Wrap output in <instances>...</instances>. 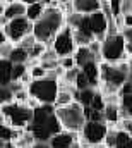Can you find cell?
Listing matches in <instances>:
<instances>
[{
  "instance_id": "obj_1",
  "label": "cell",
  "mask_w": 132,
  "mask_h": 148,
  "mask_svg": "<svg viewBox=\"0 0 132 148\" xmlns=\"http://www.w3.org/2000/svg\"><path fill=\"white\" fill-rule=\"evenodd\" d=\"M62 122L57 115V109L52 103H41L39 107L34 109L33 121L28 127V131H31L36 138V141H50L52 136H55L57 133H60Z\"/></svg>"
},
{
  "instance_id": "obj_2",
  "label": "cell",
  "mask_w": 132,
  "mask_h": 148,
  "mask_svg": "<svg viewBox=\"0 0 132 148\" xmlns=\"http://www.w3.org/2000/svg\"><path fill=\"white\" fill-rule=\"evenodd\" d=\"M67 14L64 12L62 7H46L45 14L34 23V36L38 38V41L52 45V41L55 36L60 33V29L67 24L65 21Z\"/></svg>"
},
{
  "instance_id": "obj_3",
  "label": "cell",
  "mask_w": 132,
  "mask_h": 148,
  "mask_svg": "<svg viewBox=\"0 0 132 148\" xmlns=\"http://www.w3.org/2000/svg\"><path fill=\"white\" fill-rule=\"evenodd\" d=\"M131 79L129 60H122L118 64L101 62V90L103 93H120V88Z\"/></svg>"
},
{
  "instance_id": "obj_4",
  "label": "cell",
  "mask_w": 132,
  "mask_h": 148,
  "mask_svg": "<svg viewBox=\"0 0 132 148\" xmlns=\"http://www.w3.org/2000/svg\"><path fill=\"white\" fill-rule=\"evenodd\" d=\"M33 115L34 109L29 103H22V102H12L7 105H2L0 109V121L12 127L28 129L33 121Z\"/></svg>"
},
{
  "instance_id": "obj_5",
  "label": "cell",
  "mask_w": 132,
  "mask_h": 148,
  "mask_svg": "<svg viewBox=\"0 0 132 148\" xmlns=\"http://www.w3.org/2000/svg\"><path fill=\"white\" fill-rule=\"evenodd\" d=\"M101 59L103 62H110V64H118L122 60L131 59L127 53V41L122 33L106 35L101 47Z\"/></svg>"
},
{
  "instance_id": "obj_6",
  "label": "cell",
  "mask_w": 132,
  "mask_h": 148,
  "mask_svg": "<svg viewBox=\"0 0 132 148\" xmlns=\"http://www.w3.org/2000/svg\"><path fill=\"white\" fill-rule=\"evenodd\" d=\"M29 95L34 97L39 103H55L59 90H60V81L59 79H52L48 76L39 77V79H33L28 84Z\"/></svg>"
},
{
  "instance_id": "obj_7",
  "label": "cell",
  "mask_w": 132,
  "mask_h": 148,
  "mask_svg": "<svg viewBox=\"0 0 132 148\" xmlns=\"http://www.w3.org/2000/svg\"><path fill=\"white\" fill-rule=\"evenodd\" d=\"M57 115L62 122V127L67 129V131H74V133H81L86 121H88L86 114H84V107L79 102H72L65 107H59Z\"/></svg>"
},
{
  "instance_id": "obj_8",
  "label": "cell",
  "mask_w": 132,
  "mask_h": 148,
  "mask_svg": "<svg viewBox=\"0 0 132 148\" xmlns=\"http://www.w3.org/2000/svg\"><path fill=\"white\" fill-rule=\"evenodd\" d=\"M34 29V23L29 21L26 16H21V17H16V19H10L3 28H0V31H3L7 38L12 41V43H19L21 40L28 35H31Z\"/></svg>"
},
{
  "instance_id": "obj_9",
  "label": "cell",
  "mask_w": 132,
  "mask_h": 148,
  "mask_svg": "<svg viewBox=\"0 0 132 148\" xmlns=\"http://www.w3.org/2000/svg\"><path fill=\"white\" fill-rule=\"evenodd\" d=\"M50 47L59 53L60 59L67 57V55H74L76 50H77V43H76V38H74V29L69 24H65L60 29V33L55 36V40L52 41Z\"/></svg>"
},
{
  "instance_id": "obj_10",
  "label": "cell",
  "mask_w": 132,
  "mask_h": 148,
  "mask_svg": "<svg viewBox=\"0 0 132 148\" xmlns=\"http://www.w3.org/2000/svg\"><path fill=\"white\" fill-rule=\"evenodd\" d=\"M108 124L105 121H86L82 131L79 133L81 134V140L89 143V145H95V143H101L105 141V136L108 133Z\"/></svg>"
},
{
  "instance_id": "obj_11",
  "label": "cell",
  "mask_w": 132,
  "mask_h": 148,
  "mask_svg": "<svg viewBox=\"0 0 132 148\" xmlns=\"http://www.w3.org/2000/svg\"><path fill=\"white\" fill-rule=\"evenodd\" d=\"M108 17L103 10H98V12H93L89 16H86V26L88 29L93 33V36L98 38V40H105L106 35H108Z\"/></svg>"
},
{
  "instance_id": "obj_12",
  "label": "cell",
  "mask_w": 132,
  "mask_h": 148,
  "mask_svg": "<svg viewBox=\"0 0 132 148\" xmlns=\"http://www.w3.org/2000/svg\"><path fill=\"white\" fill-rule=\"evenodd\" d=\"M79 140H81V134L79 133L62 129L60 133H57L55 136H52V140L48 143H50L52 148H70L72 145H76Z\"/></svg>"
},
{
  "instance_id": "obj_13",
  "label": "cell",
  "mask_w": 132,
  "mask_h": 148,
  "mask_svg": "<svg viewBox=\"0 0 132 148\" xmlns=\"http://www.w3.org/2000/svg\"><path fill=\"white\" fill-rule=\"evenodd\" d=\"M81 71H82L84 76L88 77L89 86H93V88H96V90L101 86V62L91 60V62L84 64V66L81 67Z\"/></svg>"
},
{
  "instance_id": "obj_14",
  "label": "cell",
  "mask_w": 132,
  "mask_h": 148,
  "mask_svg": "<svg viewBox=\"0 0 132 148\" xmlns=\"http://www.w3.org/2000/svg\"><path fill=\"white\" fill-rule=\"evenodd\" d=\"M103 117L105 122L108 126L118 127L122 122V110H120V103H106L103 109Z\"/></svg>"
},
{
  "instance_id": "obj_15",
  "label": "cell",
  "mask_w": 132,
  "mask_h": 148,
  "mask_svg": "<svg viewBox=\"0 0 132 148\" xmlns=\"http://www.w3.org/2000/svg\"><path fill=\"white\" fill-rule=\"evenodd\" d=\"M101 5H103V0H74L72 2L74 12H79L84 16H89L93 12L101 10Z\"/></svg>"
},
{
  "instance_id": "obj_16",
  "label": "cell",
  "mask_w": 132,
  "mask_h": 148,
  "mask_svg": "<svg viewBox=\"0 0 132 148\" xmlns=\"http://www.w3.org/2000/svg\"><path fill=\"white\" fill-rule=\"evenodd\" d=\"M26 10H28V3H24V2H21V0H16V2L7 3V7H5L3 12H0V14H3V16L10 21V19L26 16Z\"/></svg>"
},
{
  "instance_id": "obj_17",
  "label": "cell",
  "mask_w": 132,
  "mask_h": 148,
  "mask_svg": "<svg viewBox=\"0 0 132 148\" xmlns=\"http://www.w3.org/2000/svg\"><path fill=\"white\" fill-rule=\"evenodd\" d=\"M9 60L12 64H28L31 60L29 50H26L24 47H21L19 43H16L14 48H12V52H10V55H9Z\"/></svg>"
},
{
  "instance_id": "obj_18",
  "label": "cell",
  "mask_w": 132,
  "mask_h": 148,
  "mask_svg": "<svg viewBox=\"0 0 132 148\" xmlns=\"http://www.w3.org/2000/svg\"><path fill=\"white\" fill-rule=\"evenodd\" d=\"M74 59H76V62H77L79 67H82L84 64H88V62H91V60H98L96 55L89 50L88 45H84V47H77V50H76V53H74Z\"/></svg>"
},
{
  "instance_id": "obj_19",
  "label": "cell",
  "mask_w": 132,
  "mask_h": 148,
  "mask_svg": "<svg viewBox=\"0 0 132 148\" xmlns=\"http://www.w3.org/2000/svg\"><path fill=\"white\" fill-rule=\"evenodd\" d=\"M96 91L98 90L93 88V86H89L86 90H76V102H79L82 107H89L93 98H95V95H96Z\"/></svg>"
},
{
  "instance_id": "obj_20",
  "label": "cell",
  "mask_w": 132,
  "mask_h": 148,
  "mask_svg": "<svg viewBox=\"0 0 132 148\" xmlns=\"http://www.w3.org/2000/svg\"><path fill=\"white\" fill-rule=\"evenodd\" d=\"M12 67H14V64L9 59L0 60V83H2V86H9L12 83Z\"/></svg>"
},
{
  "instance_id": "obj_21",
  "label": "cell",
  "mask_w": 132,
  "mask_h": 148,
  "mask_svg": "<svg viewBox=\"0 0 132 148\" xmlns=\"http://www.w3.org/2000/svg\"><path fill=\"white\" fill-rule=\"evenodd\" d=\"M46 10V5L45 2H33V3H28V10H26V17L29 21L36 23Z\"/></svg>"
},
{
  "instance_id": "obj_22",
  "label": "cell",
  "mask_w": 132,
  "mask_h": 148,
  "mask_svg": "<svg viewBox=\"0 0 132 148\" xmlns=\"http://www.w3.org/2000/svg\"><path fill=\"white\" fill-rule=\"evenodd\" d=\"M120 110L122 119L132 117V93H120Z\"/></svg>"
},
{
  "instance_id": "obj_23",
  "label": "cell",
  "mask_w": 132,
  "mask_h": 148,
  "mask_svg": "<svg viewBox=\"0 0 132 148\" xmlns=\"http://www.w3.org/2000/svg\"><path fill=\"white\" fill-rule=\"evenodd\" d=\"M113 148H132V136L118 127V136H117V145Z\"/></svg>"
},
{
  "instance_id": "obj_24",
  "label": "cell",
  "mask_w": 132,
  "mask_h": 148,
  "mask_svg": "<svg viewBox=\"0 0 132 148\" xmlns=\"http://www.w3.org/2000/svg\"><path fill=\"white\" fill-rule=\"evenodd\" d=\"M81 73V67H74V69H67L64 76H62V79H60V83L62 84H69V86H74L76 84V79H77V76ZM76 88V86H74Z\"/></svg>"
},
{
  "instance_id": "obj_25",
  "label": "cell",
  "mask_w": 132,
  "mask_h": 148,
  "mask_svg": "<svg viewBox=\"0 0 132 148\" xmlns=\"http://www.w3.org/2000/svg\"><path fill=\"white\" fill-rule=\"evenodd\" d=\"M48 47H50V45H46V43L36 41V45L29 50V57H31V60H39V59H41V55L46 52V48H48Z\"/></svg>"
},
{
  "instance_id": "obj_26",
  "label": "cell",
  "mask_w": 132,
  "mask_h": 148,
  "mask_svg": "<svg viewBox=\"0 0 132 148\" xmlns=\"http://www.w3.org/2000/svg\"><path fill=\"white\" fill-rule=\"evenodd\" d=\"M28 71H29V62L28 64H14V67H12V81L22 79Z\"/></svg>"
},
{
  "instance_id": "obj_27",
  "label": "cell",
  "mask_w": 132,
  "mask_h": 148,
  "mask_svg": "<svg viewBox=\"0 0 132 148\" xmlns=\"http://www.w3.org/2000/svg\"><path fill=\"white\" fill-rule=\"evenodd\" d=\"M12 102H16L14 91L9 86H2V90H0V103L2 105H7V103H12Z\"/></svg>"
},
{
  "instance_id": "obj_28",
  "label": "cell",
  "mask_w": 132,
  "mask_h": 148,
  "mask_svg": "<svg viewBox=\"0 0 132 148\" xmlns=\"http://www.w3.org/2000/svg\"><path fill=\"white\" fill-rule=\"evenodd\" d=\"M14 45H16V43H12L10 40L3 41V43L0 45V59H9V55H10V52H12Z\"/></svg>"
},
{
  "instance_id": "obj_29",
  "label": "cell",
  "mask_w": 132,
  "mask_h": 148,
  "mask_svg": "<svg viewBox=\"0 0 132 148\" xmlns=\"http://www.w3.org/2000/svg\"><path fill=\"white\" fill-rule=\"evenodd\" d=\"M36 41H38V38L34 36V33H31V35H28V36H24L21 41H19V45L21 47H24L26 50H31L34 45H36Z\"/></svg>"
},
{
  "instance_id": "obj_30",
  "label": "cell",
  "mask_w": 132,
  "mask_h": 148,
  "mask_svg": "<svg viewBox=\"0 0 132 148\" xmlns=\"http://www.w3.org/2000/svg\"><path fill=\"white\" fill-rule=\"evenodd\" d=\"M60 66L64 67V69H74V67H79L77 66V62H76V59H74V55H67V57H62L60 59Z\"/></svg>"
},
{
  "instance_id": "obj_31",
  "label": "cell",
  "mask_w": 132,
  "mask_h": 148,
  "mask_svg": "<svg viewBox=\"0 0 132 148\" xmlns=\"http://www.w3.org/2000/svg\"><path fill=\"white\" fill-rule=\"evenodd\" d=\"M76 90H86V88H89V81H88V77L84 76V73L81 71L79 76H77V79H76Z\"/></svg>"
},
{
  "instance_id": "obj_32",
  "label": "cell",
  "mask_w": 132,
  "mask_h": 148,
  "mask_svg": "<svg viewBox=\"0 0 132 148\" xmlns=\"http://www.w3.org/2000/svg\"><path fill=\"white\" fill-rule=\"evenodd\" d=\"M118 127L124 129V131H127V133L132 136V117H125V119H122V122H120Z\"/></svg>"
},
{
  "instance_id": "obj_33",
  "label": "cell",
  "mask_w": 132,
  "mask_h": 148,
  "mask_svg": "<svg viewBox=\"0 0 132 148\" xmlns=\"http://www.w3.org/2000/svg\"><path fill=\"white\" fill-rule=\"evenodd\" d=\"M132 14V0H122V16Z\"/></svg>"
},
{
  "instance_id": "obj_34",
  "label": "cell",
  "mask_w": 132,
  "mask_h": 148,
  "mask_svg": "<svg viewBox=\"0 0 132 148\" xmlns=\"http://www.w3.org/2000/svg\"><path fill=\"white\" fill-rule=\"evenodd\" d=\"M122 35H124V38H125V41L127 43H132V26L131 28H122V31H120Z\"/></svg>"
},
{
  "instance_id": "obj_35",
  "label": "cell",
  "mask_w": 132,
  "mask_h": 148,
  "mask_svg": "<svg viewBox=\"0 0 132 148\" xmlns=\"http://www.w3.org/2000/svg\"><path fill=\"white\" fill-rule=\"evenodd\" d=\"M33 148H52V147H50L48 141H36L33 145Z\"/></svg>"
},
{
  "instance_id": "obj_36",
  "label": "cell",
  "mask_w": 132,
  "mask_h": 148,
  "mask_svg": "<svg viewBox=\"0 0 132 148\" xmlns=\"http://www.w3.org/2000/svg\"><path fill=\"white\" fill-rule=\"evenodd\" d=\"M89 148H108V147H106V143H105V141H101V143H95V145H89Z\"/></svg>"
},
{
  "instance_id": "obj_37",
  "label": "cell",
  "mask_w": 132,
  "mask_h": 148,
  "mask_svg": "<svg viewBox=\"0 0 132 148\" xmlns=\"http://www.w3.org/2000/svg\"><path fill=\"white\" fill-rule=\"evenodd\" d=\"M127 53L129 57H132V43H127Z\"/></svg>"
},
{
  "instance_id": "obj_38",
  "label": "cell",
  "mask_w": 132,
  "mask_h": 148,
  "mask_svg": "<svg viewBox=\"0 0 132 148\" xmlns=\"http://www.w3.org/2000/svg\"><path fill=\"white\" fill-rule=\"evenodd\" d=\"M129 74H131V79H132V57L129 59Z\"/></svg>"
},
{
  "instance_id": "obj_39",
  "label": "cell",
  "mask_w": 132,
  "mask_h": 148,
  "mask_svg": "<svg viewBox=\"0 0 132 148\" xmlns=\"http://www.w3.org/2000/svg\"><path fill=\"white\" fill-rule=\"evenodd\" d=\"M70 148H82V147H81V141H77L76 145H72V147H70Z\"/></svg>"
},
{
  "instance_id": "obj_40",
  "label": "cell",
  "mask_w": 132,
  "mask_h": 148,
  "mask_svg": "<svg viewBox=\"0 0 132 148\" xmlns=\"http://www.w3.org/2000/svg\"><path fill=\"white\" fill-rule=\"evenodd\" d=\"M21 2H24V3H33V0H21Z\"/></svg>"
},
{
  "instance_id": "obj_41",
  "label": "cell",
  "mask_w": 132,
  "mask_h": 148,
  "mask_svg": "<svg viewBox=\"0 0 132 148\" xmlns=\"http://www.w3.org/2000/svg\"><path fill=\"white\" fill-rule=\"evenodd\" d=\"M3 2H7V3H10V2H16V0H3Z\"/></svg>"
},
{
  "instance_id": "obj_42",
  "label": "cell",
  "mask_w": 132,
  "mask_h": 148,
  "mask_svg": "<svg viewBox=\"0 0 132 148\" xmlns=\"http://www.w3.org/2000/svg\"><path fill=\"white\" fill-rule=\"evenodd\" d=\"M131 86H132V79H131Z\"/></svg>"
}]
</instances>
